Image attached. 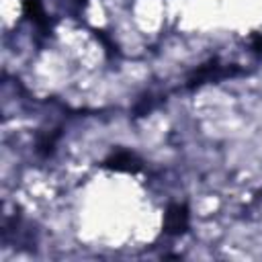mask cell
Returning <instances> with one entry per match:
<instances>
[{
    "mask_svg": "<svg viewBox=\"0 0 262 262\" xmlns=\"http://www.w3.org/2000/svg\"><path fill=\"white\" fill-rule=\"evenodd\" d=\"M242 74V70L235 66V63H221L219 59H211L203 66H199L196 70H192L186 80H184V88L188 90H194V88H201L205 84H215V82H221L225 78H231V76H237Z\"/></svg>",
    "mask_w": 262,
    "mask_h": 262,
    "instance_id": "cell-1",
    "label": "cell"
},
{
    "mask_svg": "<svg viewBox=\"0 0 262 262\" xmlns=\"http://www.w3.org/2000/svg\"><path fill=\"white\" fill-rule=\"evenodd\" d=\"M248 47H250L252 53H256V55L262 57V35L260 33H252L250 39H248Z\"/></svg>",
    "mask_w": 262,
    "mask_h": 262,
    "instance_id": "cell-5",
    "label": "cell"
},
{
    "mask_svg": "<svg viewBox=\"0 0 262 262\" xmlns=\"http://www.w3.org/2000/svg\"><path fill=\"white\" fill-rule=\"evenodd\" d=\"M190 225V213L184 203H174L164 213V233L166 235H182Z\"/></svg>",
    "mask_w": 262,
    "mask_h": 262,
    "instance_id": "cell-2",
    "label": "cell"
},
{
    "mask_svg": "<svg viewBox=\"0 0 262 262\" xmlns=\"http://www.w3.org/2000/svg\"><path fill=\"white\" fill-rule=\"evenodd\" d=\"M102 166L108 170H115V172H139L143 168V162L131 149H117L108 158H104Z\"/></svg>",
    "mask_w": 262,
    "mask_h": 262,
    "instance_id": "cell-3",
    "label": "cell"
},
{
    "mask_svg": "<svg viewBox=\"0 0 262 262\" xmlns=\"http://www.w3.org/2000/svg\"><path fill=\"white\" fill-rule=\"evenodd\" d=\"M25 12L27 16L31 18V23L43 33L47 35L49 33V20H47V12L41 4V0H25Z\"/></svg>",
    "mask_w": 262,
    "mask_h": 262,
    "instance_id": "cell-4",
    "label": "cell"
}]
</instances>
